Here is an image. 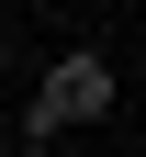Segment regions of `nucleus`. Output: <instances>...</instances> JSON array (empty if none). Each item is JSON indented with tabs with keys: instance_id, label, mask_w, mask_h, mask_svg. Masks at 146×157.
<instances>
[{
	"instance_id": "obj_1",
	"label": "nucleus",
	"mask_w": 146,
	"mask_h": 157,
	"mask_svg": "<svg viewBox=\"0 0 146 157\" xmlns=\"http://www.w3.org/2000/svg\"><path fill=\"white\" fill-rule=\"evenodd\" d=\"M112 56H90V45H68V56H45V78H34V112H23V146L45 157L56 135L68 124H101V112H112Z\"/></svg>"
},
{
	"instance_id": "obj_2",
	"label": "nucleus",
	"mask_w": 146,
	"mask_h": 157,
	"mask_svg": "<svg viewBox=\"0 0 146 157\" xmlns=\"http://www.w3.org/2000/svg\"><path fill=\"white\" fill-rule=\"evenodd\" d=\"M0 78H11V34H0Z\"/></svg>"
}]
</instances>
